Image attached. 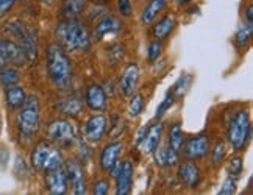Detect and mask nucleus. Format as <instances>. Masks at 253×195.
Masks as SVG:
<instances>
[{
  "instance_id": "2f4dec72",
  "label": "nucleus",
  "mask_w": 253,
  "mask_h": 195,
  "mask_svg": "<svg viewBox=\"0 0 253 195\" xmlns=\"http://www.w3.org/2000/svg\"><path fill=\"white\" fill-rule=\"evenodd\" d=\"M228 172L233 175V177H236L242 172V159L241 158H233L230 161V167H228Z\"/></svg>"
},
{
  "instance_id": "a878e982",
  "label": "nucleus",
  "mask_w": 253,
  "mask_h": 195,
  "mask_svg": "<svg viewBox=\"0 0 253 195\" xmlns=\"http://www.w3.org/2000/svg\"><path fill=\"white\" fill-rule=\"evenodd\" d=\"M250 38H252V24L242 25L236 33V42L239 45H246L250 42Z\"/></svg>"
},
{
  "instance_id": "b1692460",
  "label": "nucleus",
  "mask_w": 253,
  "mask_h": 195,
  "mask_svg": "<svg viewBox=\"0 0 253 195\" xmlns=\"http://www.w3.org/2000/svg\"><path fill=\"white\" fill-rule=\"evenodd\" d=\"M21 80V74L16 69H9V67H2L0 69V83L3 86H13L17 84V81Z\"/></svg>"
},
{
  "instance_id": "4468645a",
  "label": "nucleus",
  "mask_w": 253,
  "mask_h": 195,
  "mask_svg": "<svg viewBox=\"0 0 253 195\" xmlns=\"http://www.w3.org/2000/svg\"><path fill=\"white\" fill-rule=\"evenodd\" d=\"M122 150H124L122 142H113V144L106 145L100 153V167L105 172H111L116 165L119 164Z\"/></svg>"
},
{
  "instance_id": "c756f323",
  "label": "nucleus",
  "mask_w": 253,
  "mask_h": 195,
  "mask_svg": "<svg viewBox=\"0 0 253 195\" xmlns=\"http://www.w3.org/2000/svg\"><path fill=\"white\" fill-rule=\"evenodd\" d=\"M235 192H236V181H235V178H227L225 181H223L219 194L220 195H231V194H235Z\"/></svg>"
},
{
  "instance_id": "2eb2a0df",
  "label": "nucleus",
  "mask_w": 253,
  "mask_h": 195,
  "mask_svg": "<svg viewBox=\"0 0 253 195\" xmlns=\"http://www.w3.org/2000/svg\"><path fill=\"white\" fill-rule=\"evenodd\" d=\"M210 152V139L208 136H197L191 139L184 147V158L188 159H200L205 158Z\"/></svg>"
},
{
  "instance_id": "20e7f679",
  "label": "nucleus",
  "mask_w": 253,
  "mask_h": 195,
  "mask_svg": "<svg viewBox=\"0 0 253 195\" xmlns=\"http://www.w3.org/2000/svg\"><path fill=\"white\" fill-rule=\"evenodd\" d=\"M32 165L36 170H55L63 167V155L50 142H40L32 153Z\"/></svg>"
},
{
  "instance_id": "412c9836",
  "label": "nucleus",
  "mask_w": 253,
  "mask_h": 195,
  "mask_svg": "<svg viewBox=\"0 0 253 195\" xmlns=\"http://www.w3.org/2000/svg\"><path fill=\"white\" fill-rule=\"evenodd\" d=\"M166 5H168L166 0H152V2L145 6V9L142 11L141 21L144 24H152L155 19L163 13V9L166 8Z\"/></svg>"
},
{
  "instance_id": "4c0bfd02",
  "label": "nucleus",
  "mask_w": 253,
  "mask_h": 195,
  "mask_svg": "<svg viewBox=\"0 0 253 195\" xmlns=\"http://www.w3.org/2000/svg\"><path fill=\"white\" fill-rule=\"evenodd\" d=\"M189 0H178V3H188Z\"/></svg>"
},
{
  "instance_id": "a211bd4d",
  "label": "nucleus",
  "mask_w": 253,
  "mask_h": 195,
  "mask_svg": "<svg viewBox=\"0 0 253 195\" xmlns=\"http://www.w3.org/2000/svg\"><path fill=\"white\" fill-rule=\"evenodd\" d=\"M161 134H163V125L161 123H157V125H153L152 128H149L147 133L144 134L142 141L139 142L142 152L150 153L157 149L161 142Z\"/></svg>"
},
{
  "instance_id": "5701e85b",
  "label": "nucleus",
  "mask_w": 253,
  "mask_h": 195,
  "mask_svg": "<svg viewBox=\"0 0 253 195\" xmlns=\"http://www.w3.org/2000/svg\"><path fill=\"white\" fill-rule=\"evenodd\" d=\"M169 147L175 152H180L183 147V130L180 123H173L170 128V138H169Z\"/></svg>"
},
{
  "instance_id": "58836bf2",
  "label": "nucleus",
  "mask_w": 253,
  "mask_h": 195,
  "mask_svg": "<svg viewBox=\"0 0 253 195\" xmlns=\"http://www.w3.org/2000/svg\"><path fill=\"white\" fill-rule=\"evenodd\" d=\"M0 128H2V116H0Z\"/></svg>"
},
{
  "instance_id": "f3484780",
  "label": "nucleus",
  "mask_w": 253,
  "mask_h": 195,
  "mask_svg": "<svg viewBox=\"0 0 253 195\" xmlns=\"http://www.w3.org/2000/svg\"><path fill=\"white\" fill-rule=\"evenodd\" d=\"M178 177L188 188H196L202 180V172L196 162H183L178 169Z\"/></svg>"
},
{
  "instance_id": "423d86ee",
  "label": "nucleus",
  "mask_w": 253,
  "mask_h": 195,
  "mask_svg": "<svg viewBox=\"0 0 253 195\" xmlns=\"http://www.w3.org/2000/svg\"><path fill=\"white\" fill-rule=\"evenodd\" d=\"M48 136L56 144L72 147L77 142V130L69 120H55L48 126Z\"/></svg>"
},
{
  "instance_id": "e433bc0d",
  "label": "nucleus",
  "mask_w": 253,
  "mask_h": 195,
  "mask_svg": "<svg viewBox=\"0 0 253 195\" xmlns=\"http://www.w3.org/2000/svg\"><path fill=\"white\" fill-rule=\"evenodd\" d=\"M91 2L95 5H106V3H110L111 0H91Z\"/></svg>"
},
{
  "instance_id": "cd10ccee",
  "label": "nucleus",
  "mask_w": 253,
  "mask_h": 195,
  "mask_svg": "<svg viewBox=\"0 0 253 195\" xmlns=\"http://www.w3.org/2000/svg\"><path fill=\"white\" fill-rule=\"evenodd\" d=\"M133 99L130 102V106H128V113L130 116L136 117L138 114H141L142 108H144V99H142V95L139 94H136V95H131Z\"/></svg>"
},
{
  "instance_id": "f8f14e48",
  "label": "nucleus",
  "mask_w": 253,
  "mask_h": 195,
  "mask_svg": "<svg viewBox=\"0 0 253 195\" xmlns=\"http://www.w3.org/2000/svg\"><path fill=\"white\" fill-rule=\"evenodd\" d=\"M67 181L71 183L72 191L75 195H84L86 194V178H84V172L82 169V165L75 161L67 162Z\"/></svg>"
},
{
  "instance_id": "c9c22d12",
  "label": "nucleus",
  "mask_w": 253,
  "mask_h": 195,
  "mask_svg": "<svg viewBox=\"0 0 253 195\" xmlns=\"http://www.w3.org/2000/svg\"><path fill=\"white\" fill-rule=\"evenodd\" d=\"M247 19H249V24H252V21H253V6L252 5L247 8Z\"/></svg>"
},
{
  "instance_id": "f03ea898",
  "label": "nucleus",
  "mask_w": 253,
  "mask_h": 195,
  "mask_svg": "<svg viewBox=\"0 0 253 195\" xmlns=\"http://www.w3.org/2000/svg\"><path fill=\"white\" fill-rule=\"evenodd\" d=\"M47 72L55 86L66 89L72 83V63L60 44H52L47 50Z\"/></svg>"
},
{
  "instance_id": "6ab92c4d",
  "label": "nucleus",
  "mask_w": 253,
  "mask_h": 195,
  "mask_svg": "<svg viewBox=\"0 0 253 195\" xmlns=\"http://www.w3.org/2000/svg\"><path fill=\"white\" fill-rule=\"evenodd\" d=\"M25 99H27V95H25L24 87L17 86V84H13V86L6 87L5 100H6V105L11 110H21V106L24 105Z\"/></svg>"
},
{
  "instance_id": "c85d7f7f",
  "label": "nucleus",
  "mask_w": 253,
  "mask_h": 195,
  "mask_svg": "<svg viewBox=\"0 0 253 195\" xmlns=\"http://www.w3.org/2000/svg\"><path fill=\"white\" fill-rule=\"evenodd\" d=\"M225 144L223 142H217L216 149H214V153H212V164L214 165H219L222 162V159L225 158Z\"/></svg>"
},
{
  "instance_id": "ddd939ff",
  "label": "nucleus",
  "mask_w": 253,
  "mask_h": 195,
  "mask_svg": "<svg viewBox=\"0 0 253 195\" xmlns=\"http://www.w3.org/2000/svg\"><path fill=\"white\" fill-rule=\"evenodd\" d=\"M139 83V67L138 64H128L121 78V92L124 97H131L136 92Z\"/></svg>"
},
{
  "instance_id": "f257e3e1",
  "label": "nucleus",
  "mask_w": 253,
  "mask_h": 195,
  "mask_svg": "<svg viewBox=\"0 0 253 195\" xmlns=\"http://www.w3.org/2000/svg\"><path fill=\"white\" fill-rule=\"evenodd\" d=\"M56 38L67 52H83L91 47V35L84 24L75 17L64 19L56 27Z\"/></svg>"
},
{
  "instance_id": "f704fd0d",
  "label": "nucleus",
  "mask_w": 253,
  "mask_h": 195,
  "mask_svg": "<svg viewBox=\"0 0 253 195\" xmlns=\"http://www.w3.org/2000/svg\"><path fill=\"white\" fill-rule=\"evenodd\" d=\"M17 0H0V16L6 14Z\"/></svg>"
},
{
  "instance_id": "72a5a7b5",
  "label": "nucleus",
  "mask_w": 253,
  "mask_h": 195,
  "mask_svg": "<svg viewBox=\"0 0 253 195\" xmlns=\"http://www.w3.org/2000/svg\"><path fill=\"white\" fill-rule=\"evenodd\" d=\"M119 11L125 17L131 16V13H133V5H131L130 0H119Z\"/></svg>"
},
{
  "instance_id": "7ed1b4c3",
  "label": "nucleus",
  "mask_w": 253,
  "mask_h": 195,
  "mask_svg": "<svg viewBox=\"0 0 253 195\" xmlns=\"http://www.w3.org/2000/svg\"><path fill=\"white\" fill-rule=\"evenodd\" d=\"M40 100H38V97L32 95L25 99L24 105L21 106V114H19V138L24 144L35 138V134L40 130Z\"/></svg>"
},
{
  "instance_id": "473e14b6",
  "label": "nucleus",
  "mask_w": 253,
  "mask_h": 195,
  "mask_svg": "<svg viewBox=\"0 0 253 195\" xmlns=\"http://www.w3.org/2000/svg\"><path fill=\"white\" fill-rule=\"evenodd\" d=\"M108 192H110V184H108V181L100 180V181L95 183V186H94V194L95 195H106Z\"/></svg>"
},
{
  "instance_id": "7c9ffc66",
  "label": "nucleus",
  "mask_w": 253,
  "mask_h": 195,
  "mask_svg": "<svg viewBox=\"0 0 253 195\" xmlns=\"http://www.w3.org/2000/svg\"><path fill=\"white\" fill-rule=\"evenodd\" d=\"M172 103H173V94H168L166 99H164L163 103L160 105V108L157 111V117H160V116H163L164 113H166L170 108V106H172Z\"/></svg>"
},
{
  "instance_id": "9d476101",
  "label": "nucleus",
  "mask_w": 253,
  "mask_h": 195,
  "mask_svg": "<svg viewBox=\"0 0 253 195\" xmlns=\"http://www.w3.org/2000/svg\"><path fill=\"white\" fill-rule=\"evenodd\" d=\"M45 186L48 192L53 195H64L69 189V181H67L66 172L61 167L45 172Z\"/></svg>"
},
{
  "instance_id": "39448f33",
  "label": "nucleus",
  "mask_w": 253,
  "mask_h": 195,
  "mask_svg": "<svg viewBox=\"0 0 253 195\" xmlns=\"http://www.w3.org/2000/svg\"><path fill=\"white\" fill-rule=\"evenodd\" d=\"M250 116L247 111H239L231 119L228 126V141L231 147L236 152L242 150L247 145L249 136H250Z\"/></svg>"
},
{
  "instance_id": "6e6552de",
  "label": "nucleus",
  "mask_w": 253,
  "mask_h": 195,
  "mask_svg": "<svg viewBox=\"0 0 253 195\" xmlns=\"http://www.w3.org/2000/svg\"><path fill=\"white\" fill-rule=\"evenodd\" d=\"M121 32H122V22L119 19L114 16H105L102 21L97 24L94 30V36L97 41H105V39L116 38L118 35H121Z\"/></svg>"
},
{
  "instance_id": "dca6fc26",
  "label": "nucleus",
  "mask_w": 253,
  "mask_h": 195,
  "mask_svg": "<svg viewBox=\"0 0 253 195\" xmlns=\"http://www.w3.org/2000/svg\"><path fill=\"white\" fill-rule=\"evenodd\" d=\"M106 103H108V99H106V92L102 86L92 84V86L87 87V92H86L87 108L95 111V113H102L106 110Z\"/></svg>"
},
{
  "instance_id": "0eeeda50",
  "label": "nucleus",
  "mask_w": 253,
  "mask_h": 195,
  "mask_svg": "<svg viewBox=\"0 0 253 195\" xmlns=\"http://www.w3.org/2000/svg\"><path fill=\"white\" fill-rule=\"evenodd\" d=\"M25 61L21 47L8 39H0V69L8 64H22Z\"/></svg>"
},
{
  "instance_id": "bb28decb",
  "label": "nucleus",
  "mask_w": 253,
  "mask_h": 195,
  "mask_svg": "<svg viewBox=\"0 0 253 195\" xmlns=\"http://www.w3.org/2000/svg\"><path fill=\"white\" fill-rule=\"evenodd\" d=\"M163 53V42H161V39H155V41L150 42L149 45V61H157L158 58L161 56Z\"/></svg>"
},
{
  "instance_id": "4be33fe9",
  "label": "nucleus",
  "mask_w": 253,
  "mask_h": 195,
  "mask_svg": "<svg viewBox=\"0 0 253 195\" xmlns=\"http://www.w3.org/2000/svg\"><path fill=\"white\" fill-rule=\"evenodd\" d=\"M175 17L173 16H166L163 19V21H160L157 25L153 27V36L157 39H166L175 28Z\"/></svg>"
},
{
  "instance_id": "1a4fd4ad",
  "label": "nucleus",
  "mask_w": 253,
  "mask_h": 195,
  "mask_svg": "<svg viewBox=\"0 0 253 195\" xmlns=\"http://www.w3.org/2000/svg\"><path fill=\"white\" fill-rule=\"evenodd\" d=\"M84 138L89 144H97L106 133V117L102 114H95L89 117L84 125Z\"/></svg>"
},
{
  "instance_id": "9b49d317",
  "label": "nucleus",
  "mask_w": 253,
  "mask_h": 195,
  "mask_svg": "<svg viewBox=\"0 0 253 195\" xmlns=\"http://www.w3.org/2000/svg\"><path fill=\"white\" fill-rule=\"evenodd\" d=\"M133 186V162L126 159L121 162V167L116 173V194L126 195L130 194Z\"/></svg>"
},
{
  "instance_id": "393cba45",
  "label": "nucleus",
  "mask_w": 253,
  "mask_h": 195,
  "mask_svg": "<svg viewBox=\"0 0 253 195\" xmlns=\"http://www.w3.org/2000/svg\"><path fill=\"white\" fill-rule=\"evenodd\" d=\"M61 111L66 113V114H69V116H77L80 111H82V102L79 99H67L61 103Z\"/></svg>"
},
{
  "instance_id": "aec40b11",
  "label": "nucleus",
  "mask_w": 253,
  "mask_h": 195,
  "mask_svg": "<svg viewBox=\"0 0 253 195\" xmlns=\"http://www.w3.org/2000/svg\"><path fill=\"white\" fill-rule=\"evenodd\" d=\"M86 8V0H61V14L64 19L79 17Z\"/></svg>"
}]
</instances>
